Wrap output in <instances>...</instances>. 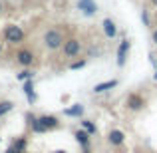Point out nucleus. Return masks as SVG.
<instances>
[{"instance_id": "obj_1", "label": "nucleus", "mask_w": 157, "mask_h": 153, "mask_svg": "<svg viewBox=\"0 0 157 153\" xmlns=\"http://www.w3.org/2000/svg\"><path fill=\"white\" fill-rule=\"evenodd\" d=\"M64 42H66V32L62 30V28L50 26V28L44 30V34H42V46L46 48V50H52V52L62 50Z\"/></svg>"}, {"instance_id": "obj_16", "label": "nucleus", "mask_w": 157, "mask_h": 153, "mask_svg": "<svg viewBox=\"0 0 157 153\" xmlns=\"http://www.w3.org/2000/svg\"><path fill=\"white\" fill-rule=\"evenodd\" d=\"M78 121H80V127H82V129H84V131H88V133L92 135V137H94V135H98V125L92 121V119L82 117V119H78Z\"/></svg>"}, {"instance_id": "obj_13", "label": "nucleus", "mask_w": 157, "mask_h": 153, "mask_svg": "<svg viewBox=\"0 0 157 153\" xmlns=\"http://www.w3.org/2000/svg\"><path fill=\"white\" fill-rule=\"evenodd\" d=\"M117 86H119V80H117V78H113V80H105V82L96 84L92 92L96 94V96H101V94H107V92H111V90H115Z\"/></svg>"}, {"instance_id": "obj_27", "label": "nucleus", "mask_w": 157, "mask_h": 153, "mask_svg": "<svg viewBox=\"0 0 157 153\" xmlns=\"http://www.w3.org/2000/svg\"><path fill=\"white\" fill-rule=\"evenodd\" d=\"M2 50H4V46H2V42H0V54H2Z\"/></svg>"}, {"instance_id": "obj_22", "label": "nucleus", "mask_w": 157, "mask_h": 153, "mask_svg": "<svg viewBox=\"0 0 157 153\" xmlns=\"http://www.w3.org/2000/svg\"><path fill=\"white\" fill-rule=\"evenodd\" d=\"M151 42H153V46H157V28L151 30Z\"/></svg>"}, {"instance_id": "obj_14", "label": "nucleus", "mask_w": 157, "mask_h": 153, "mask_svg": "<svg viewBox=\"0 0 157 153\" xmlns=\"http://www.w3.org/2000/svg\"><path fill=\"white\" fill-rule=\"evenodd\" d=\"M74 139H76V143H78V145H80L84 151L92 147V135H90L88 131H84L82 127H80V129H76V131H74Z\"/></svg>"}, {"instance_id": "obj_19", "label": "nucleus", "mask_w": 157, "mask_h": 153, "mask_svg": "<svg viewBox=\"0 0 157 153\" xmlns=\"http://www.w3.org/2000/svg\"><path fill=\"white\" fill-rule=\"evenodd\" d=\"M12 109H14V101H10V100H0V117H4L6 113H10Z\"/></svg>"}, {"instance_id": "obj_12", "label": "nucleus", "mask_w": 157, "mask_h": 153, "mask_svg": "<svg viewBox=\"0 0 157 153\" xmlns=\"http://www.w3.org/2000/svg\"><path fill=\"white\" fill-rule=\"evenodd\" d=\"M22 92H24V96H26V100L30 105H34L36 101H38V94H36V84H34V80H26V82H22Z\"/></svg>"}, {"instance_id": "obj_7", "label": "nucleus", "mask_w": 157, "mask_h": 153, "mask_svg": "<svg viewBox=\"0 0 157 153\" xmlns=\"http://www.w3.org/2000/svg\"><path fill=\"white\" fill-rule=\"evenodd\" d=\"M76 8L80 10V14L86 16V18H94V16L100 12V6H98L96 0H78Z\"/></svg>"}, {"instance_id": "obj_24", "label": "nucleus", "mask_w": 157, "mask_h": 153, "mask_svg": "<svg viewBox=\"0 0 157 153\" xmlns=\"http://www.w3.org/2000/svg\"><path fill=\"white\" fill-rule=\"evenodd\" d=\"M149 4H151L153 8H157V0H149Z\"/></svg>"}, {"instance_id": "obj_20", "label": "nucleus", "mask_w": 157, "mask_h": 153, "mask_svg": "<svg viewBox=\"0 0 157 153\" xmlns=\"http://www.w3.org/2000/svg\"><path fill=\"white\" fill-rule=\"evenodd\" d=\"M86 66H88V58H82V60H74L72 64L68 66V70H72V72L74 70H84Z\"/></svg>"}, {"instance_id": "obj_25", "label": "nucleus", "mask_w": 157, "mask_h": 153, "mask_svg": "<svg viewBox=\"0 0 157 153\" xmlns=\"http://www.w3.org/2000/svg\"><path fill=\"white\" fill-rule=\"evenodd\" d=\"M54 153H68V151H66V149H56Z\"/></svg>"}, {"instance_id": "obj_17", "label": "nucleus", "mask_w": 157, "mask_h": 153, "mask_svg": "<svg viewBox=\"0 0 157 153\" xmlns=\"http://www.w3.org/2000/svg\"><path fill=\"white\" fill-rule=\"evenodd\" d=\"M34 76H36V72L32 68H24L22 72L16 74V80L18 82H26V80H34Z\"/></svg>"}, {"instance_id": "obj_6", "label": "nucleus", "mask_w": 157, "mask_h": 153, "mask_svg": "<svg viewBox=\"0 0 157 153\" xmlns=\"http://www.w3.org/2000/svg\"><path fill=\"white\" fill-rule=\"evenodd\" d=\"M129 48H131V42L129 38H121L117 44V52H115V64H117V68H125L127 64V56H129Z\"/></svg>"}, {"instance_id": "obj_2", "label": "nucleus", "mask_w": 157, "mask_h": 153, "mask_svg": "<svg viewBox=\"0 0 157 153\" xmlns=\"http://www.w3.org/2000/svg\"><path fill=\"white\" fill-rule=\"evenodd\" d=\"M2 36H4V42L12 44V46H18V44H22L26 40V32L18 24H6L2 30Z\"/></svg>"}, {"instance_id": "obj_29", "label": "nucleus", "mask_w": 157, "mask_h": 153, "mask_svg": "<svg viewBox=\"0 0 157 153\" xmlns=\"http://www.w3.org/2000/svg\"><path fill=\"white\" fill-rule=\"evenodd\" d=\"M82 153H92V151H90V149H86V151H82Z\"/></svg>"}, {"instance_id": "obj_15", "label": "nucleus", "mask_w": 157, "mask_h": 153, "mask_svg": "<svg viewBox=\"0 0 157 153\" xmlns=\"http://www.w3.org/2000/svg\"><path fill=\"white\" fill-rule=\"evenodd\" d=\"M84 113H86V105H84V103H72L70 107L64 109L66 117H74V119H82Z\"/></svg>"}, {"instance_id": "obj_4", "label": "nucleus", "mask_w": 157, "mask_h": 153, "mask_svg": "<svg viewBox=\"0 0 157 153\" xmlns=\"http://www.w3.org/2000/svg\"><path fill=\"white\" fill-rule=\"evenodd\" d=\"M123 105H125L127 111H133V113H137V111H143L147 105V100L141 96V94L137 92H129L125 96V100H123Z\"/></svg>"}, {"instance_id": "obj_9", "label": "nucleus", "mask_w": 157, "mask_h": 153, "mask_svg": "<svg viewBox=\"0 0 157 153\" xmlns=\"http://www.w3.org/2000/svg\"><path fill=\"white\" fill-rule=\"evenodd\" d=\"M101 30H104V36L107 40L117 38V34H119V28H117V24H115L113 18H104V22H101Z\"/></svg>"}, {"instance_id": "obj_28", "label": "nucleus", "mask_w": 157, "mask_h": 153, "mask_svg": "<svg viewBox=\"0 0 157 153\" xmlns=\"http://www.w3.org/2000/svg\"><path fill=\"white\" fill-rule=\"evenodd\" d=\"M4 10V6H2V2H0V12H2Z\"/></svg>"}, {"instance_id": "obj_10", "label": "nucleus", "mask_w": 157, "mask_h": 153, "mask_svg": "<svg viewBox=\"0 0 157 153\" xmlns=\"http://www.w3.org/2000/svg\"><path fill=\"white\" fill-rule=\"evenodd\" d=\"M40 121H42V125L46 127L48 131H56V129H60V127H62L60 117L54 115V113H42V115H40Z\"/></svg>"}, {"instance_id": "obj_26", "label": "nucleus", "mask_w": 157, "mask_h": 153, "mask_svg": "<svg viewBox=\"0 0 157 153\" xmlns=\"http://www.w3.org/2000/svg\"><path fill=\"white\" fill-rule=\"evenodd\" d=\"M153 82H157V70H155V74H153Z\"/></svg>"}, {"instance_id": "obj_3", "label": "nucleus", "mask_w": 157, "mask_h": 153, "mask_svg": "<svg viewBox=\"0 0 157 153\" xmlns=\"http://www.w3.org/2000/svg\"><path fill=\"white\" fill-rule=\"evenodd\" d=\"M82 52H84V44H82L80 38H76V36H70V38H66L64 46H62V54H64V58L74 60V58H78Z\"/></svg>"}, {"instance_id": "obj_8", "label": "nucleus", "mask_w": 157, "mask_h": 153, "mask_svg": "<svg viewBox=\"0 0 157 153\" xmlns=\"http://www.w3.org/2000/svg\"><path fill=\"white\" fill-rule=\"evenodd\" d=\"M105 141H107V145H111V147H121L123 143H125V131L119 129V127H111L105 133Z\"/></svg>"}, {"instance_id": "obj_18", "label": "nucleus", "mask_w": 157, "mask_h": 153, "mask_svg": "<svg viewBox=\"0 0 157 153\" xmlns=\"http://www.w3.org/2000/svg\"><path fill=\"white\" fill-rule=\"evenodd\" d=\"M10 147H14L16 151H26L28 149V139L24 137V135H20V137H16L14 141H12Z\"/></svg>"}, {"instance_id": "obj_23", "label": "nucleus", "mask_w": 157, "mask_h": 153, "mask_svg": "<svg viewBox=\"0 0 157 153\" xmlns=\"http://www.w3.org/2000/svg\"><path fill=\"white\" fill-rule=\"evenodd\" d=\"M6 153H28V151H16L14 147H8V149H6Z\"/></svg>"}, {"instance_id": "obj_5", "label": "nucleus", "mask_w": 157, "mask_h": 153, "mask_svg": "<svg viewBox=\"0 0 157 153\" xmlns=\"http://www.w3.org/2000/svg\"><path fill=\"white\" fill-rule=\"evenodd\" d=\"M14 60L22 70L32 68L34 62H36V54H34V50H30V48H20V50H16V54H14Z\"/></svg>"}, {"instance_id": "obj_21", "label": "nucleus", "mask_w": 157, "mask_h": 153, "mask_svg": "<svg viewBox=\"0 0 157 153\" xmlns=\"http://www.w3.org/2000/svg\"><path fill=\"white\" fill-rule=\"evenodd\" d=\"M141 22H143V26H145V28H151V14H149L147 8H143V10H141Z\"/></svg>"}, {"instance_id": "obj_11", "label": "nucleus", "mask_w": 157, "mask_h": 153, "mask_svg": "<svg viewBox=\"0 0 157 153\" xmlns=\"http://www.w3.org/2000/svg\"><path fill=\"white\" fill-rule=\"evenodd\" d=\"M26 121H28V127H30L32 133H48V129L42 125V121H40V115H34V113H26Z\"/></svg>"}]
</instances>
